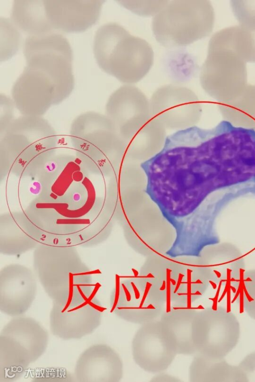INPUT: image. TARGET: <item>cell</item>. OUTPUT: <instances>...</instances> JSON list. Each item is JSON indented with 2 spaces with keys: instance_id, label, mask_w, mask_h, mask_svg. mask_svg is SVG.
<instances>
[{
  "instance_id": "1",
  "label": "cell",
  "mask_w": 255,
  "mask_h": 382,
  "mask_svg": "<svg viewBox=\"0 0 255 382\" xmlns=\"http://www.w3.org/2000/svg\"><path fill=\"white\" fill-rule=\"evenodd\" d=\"M140 166L147 192L163 204L198 205L255 194V129L222 120L211 129L179 130Z\"/></svg>"
},
{
  "instance_id": "2",
  "label": "cell",
  "mask_w": 255,
  "mask_h": 382,
  "mask_svg": "<svg viewBox=\"0 0 255 382\" xmlns=\"http://www.w3.org/2000/svg\"><path fill=\"white\" fill-rule=\"evenodd\" d=\"M93 51L104 71L128 85L144 78L153 63V51L148 43L116 23L105 24L98 29Z\"/></svg>"
},
{
  "instance_id": "3",
  "label": "cell",
  "mask_w": 255,
  "mask_h": 382,
  "mask_svg": "<svg viewBox=\"0 0 255 382\" xmlns=\"http://www.w3.org/2000/svg\"><path fill=\"white\" fill-rule=\"evenodd\" d=\"M56 134L39 116H24L11 122L0 143L4 170L32 174L41 171L52 158Z\"/></svg>"
},
{
  "instance_id": "4",
  "label": "cell",
  "mask_w": 255,
  "mask_h": 382,
  "mask_svg": "<svg viewBox=\"0 0 255 382\" xmlns=\"http://www.w3.org/2000/svg\"><path fill=\"white\" fill-rule=\"evenodd\" d=\"M71 139L85 169L104 175L116 173L126 157V146L116 126L102 114L89 112L73 122Z\"/></svg>"
},
{
  "instance_id": "5",
  "label": "cell",
  "mask_w": 255,
  "mask_h": 382,
  "mask_svg": "<svg viewBox=\"0 0 255 382\" xmlns=\"http://www.w3.org/2000/svg\"><path fill=\"white\" fill-rule=\"evenodd\" d=\"M215 15L207 0H175L153 18L152 30L157 41L165 47L189 45L212 32Z\"/></svg>"
},
{
  "instance_id": "6",
  "label": "cell",
  "mask_w": 255,
  "mask_h": 382,
  "mask_svg": "<svg viewBox=\"0 0 255 382\" xmlns=\"http://www.w3.org/2000/svg\"><path fill=\"white\" fill-rule=\"evenodd\" d=\"M23 54L26 65L36 67L48 76L62 98L66 99L74 87L72 51L67 39L54 32L28 36Z\"/></svg>"
},
{
  "instance_id": "7",
  "label": "cell",
  "mask_w": 255,
  "mask_h": 382,
  "mask_svg": "<svg viewBox=\"0 0 255 382\" xmlns=\"http://www.w3.org/2000/svg\"><path fill=\"white\" fill-rule=\"evenodd\" d=\"M246 62L215 34L208 46L200 75L201 85L216 98L233 96L247 86Z\"/></svg>"
},
{
  "instance_id": "8",
  "label": "cell",
  "mask_w": 255,
  "mask_h": 382,
  "mask_svg": "<svg viewBox=\"0 0 255 382\" xmlns=\"http://www.w3.org/2000/svg\"><path fill=\"white\" fill-rule=\"evenodd\" d=\"M151 115L165 128L183 129L199 119L201 108L198 97L191 90L167 85L158 89L149 101Z\"/></svg>"
},
{
  "instance_id": "9",
  "label": "cell",
  "mask_w": 255,
  "mask_h": 382,
  "mask_svg": "<svg viewBox=\"0 0 255 382\" xmlns=\"http://www.w3.org/2000/svg\"><path fill=\"white\" fill-rule=\"evenodd\" d=\"M105 309L92 297L74 304L53 303L49 314L50 331L65 340L81 339L95 331L100 324L101 313Z\"/></svg>"
},
{
  "instance_id": "10",
  "label": "cell",
  "mask_w": 255,
  "mask_h": 382,
  "mask_svg": "<svg viewBox=\"0 0 255 382\" xmlns=\"http://www.w3.org/2000/svg\"><path fill=\"white\" fill-rule=\"evenodd\" d=\"M11 94L15 106L25 116H39L51 105L61 102L50 81L26 67L14 83Z\"/></svg>"
},
{
  "instance_id": "11",
  "label": "cell",
  "mask_w": 255,
  "mask_h": 382,
  "mask_svg": "<svg viewBox=\"0 0 255 382\" xmlns=\"http://www.w3.org/2000/svg\"><path fill=\"white\" fill-rule=\"evenodd\" d=\"M101 0H44L45 13L53 30L65 32L85 31L98 21Z\"/></svg>"
},
{
  "instance_id": "12",
  "label": "cell",
  "mask_w": 255,
  "mask_h": 382,
  "mask_svg": "<svg viewBox=\"0 0 255 382\" xmlns=\"http://www.w3.org/2000/svg\"><path fill=\"white\" fill-rule=\"evenodd\" d=\"M36 285L31 273L23 269H9L1 275L0 310L10 316L24 314L36 296Z\"/></svg>"
},
{
  "instance_id": "13",
  "label": "cell",
  "mask_w": 255,
  "mask_h": 382,
  "mask_svg": "<svg viewBox=\"0 0 255 382\" xmlns=\"http://www.w3.org/2000/svg\"><path fill=\"white\" fill-rule=\"evenodd\" d=\"M106 113L118 131L142 123L151 116L146 97L130 85H124L112 94L106 105Z\"/></svg>"
},
{
  "instance_id": "14",
  "label": "cell",
  "mask_w": 255,
  "mask_h": 382,
  "mask_svg": "<svg viewBox=\"0 0 255 382\" xmlns=\"http://www.w3.org/2000/svg\"><path fill=\"white\" fill-rule=\"evenodd\" d=\"M0 334L9 336L23 346L37 361L45 352L48 343L47 330L35 319L22 315L14 317Z\"/></svg>"
},
{
  "instance_id": "15",
  "label": "cell",
  "mask_w": 255,
  "mask_h": 382,
  "mask_svg": "<svg viewBox=\"0 0 255 382\" xmlns=\"http://www.w3.org/2000/svg\"><path fill=\"white\" fill-rule=\"evenodd\" d=\"M35 362L29 352L18 341L0 334V382L18 380Z\"/></svg>"
},
{
  "instance_id": "16",
  "label": "cell",
  "mask_w": 255,
  "mask_h": 382,
  "mask_svg": "<svg viewBox=\"0 0 255 382\" xmlns=\"http://www.w3.org/2000/svg\"><path fill=\"white\" fill-rule=\"evenodd\" d=\"M110 355L101 344L93 345L85 349L78 358L74 372L79 382H98L108 379L110 372Z\"/></svg>"
},
{
  "instance_id": "17",
  "label": "cell",
  "mask_w": 255,
  "mask_h": 382,
  "mask_svg": "<svg viewBox=\"0 0 255 382\" xmlns=\"http://www.w3.org/2000/svg\"><path fill=\"white\" fill-rule=\"evenodd\" d=\"M11 18L13 22L29 36L44 35L53 31L46 16L43 0H14Z\"/></svg>"
},
{
  "instance_id": "18",
  "label": "cell",
  "mask_w": 255,
  "mask_h": 382,
  "mask_svg": "<svg viewBox=\"0 0 255 382\" xmlns=\"http://www.w3.org/2000/svg\"><path fill=\"white\" fill-rule=\"evenodd\" d=\"M239 22V25L226 28L229 43L245 61L255 63V16Z\"/></svg>"
},
{
  "instance_id": "19",
  "label": "cell",
  "mask_w": 255,
  "mask_h": 382,
  "mask_svg": "<svg viewBox=\"0 0 255 382\" xmlns=\"http://www.w3.org/2000/svg\"><path fill=\"white\" fill-rule=\"evenodd\" d=\"M168 0H120L118 2L132 12L143 16L156 15Z\"/></svg>"
},
{
  "instance_id": "20",
  "label": "cell",
  "mask_w": 255,
  "mask_h": 382,
  "mask_svg": "<svg viewBox=\"0 0 255 382\" xmlns=\"http://www.w3.org/2000/svg\"><path fill=\"white\" fill-rule=\"evenodd\" d=\"M31 375L33 381L38 382H73L75 381L74 374L63 368L39 369L34 370Z\"/></svg>"
},
{
  "instance_id": "21",
  "label": "cell",
  "mask_w": 255,
  "mask_h": 382,
  "mask_svg": "<svg viewBox=\"0 0 255 382\" xmlns=\"http://www.w3.org/2000/svg\"><path fill=\"white\" fill-rule=\"evenodd\" d=\"M171 270L166 269V312L171 311Z\"/></svg>"
},
{
  "instance_id": "22",
  "label": "cell",
  "mask_w": 255,
  "mask_h": 382,
  "mask_svg": "<svg viewBox=\"0 0 255 382\" xmlns=\"http://www.w3.org/2000/svg\"><path fill=\"white\" fill-rule=\"evenodd\" d=\"M191 273L192 271L190 269H187V306L191 307Z\"/></svg>"
},
{
  "instance_id": "23",
  "label": "cell",
  "mask_w": 255,
  "mask_h": 382,
  "mask_svg": "<svg viewBox=\"0 0 255 382\" xmlns=\"http://www.w3.org/2000/svg\"><path fill=\"white\" fill-rule=\"evenodd\" d=\"M120 277L119 275H116V290H115V297L114 300L113 304L112 307V309L111 310V312H113L116 308L117 307V306L118 305L119 299V296H120Z\"/></svg>"
},
{
  "instance_id": "24",
  "label": "cell",
  "mask_w": 255,
  "mask_h": 382,
  "mask_svg": "<svg viewBox=\"0 0 255 382\" xmlns=\"http://www.w3.org/2000/svg\"><path fill=\"white\" fill-rule=\"evenodd\" d=\"M151 286H152V284L150 283H149V282H147L146 283V285H145V287L144 291V293H143V296L142 297V299H141V302H140V305H139L140 307H142V305L143 304V303H144V301H145V299H146V298L147 297V294L148 293V292H149V291Z\"/></svg>"
},
{
  "instance_id": "25",
  "label": "cell",
  "mask_w": 255,
  "mask_h": 382,
  "mask_svg": "<svg viewBox=\"0 0 255 382\" xmlns=\"http://www.w3.org/2000/svg\"><path fill=\"white\" fill-rule=\"evenodd\" d=\"M118 309H119V310H121V309H155V307L152 304H150L147 306H146V307H142H142H140V306H139V307H118Z\"/></svg>"
},
{
  "instance_id": "26",
  "label": "cell",
  "mask_w": 255,
  "mask_h": 382,
  "mask_svg": "<svg viewBox=\"0 0 255 382\" xmlns=\"http://www.w3.org/2000/svg\"><path fill=\"white\" fill-rule=\"evenodd\" d=\"M220 285L219 286V287L218 288L217 291L216 292V294L215 297L214 298H209V299L212 300L213 302V305H212V309L214 310H217V301H218V295L220 291Z\"/></svg>"
},
{
  "instance_id": "27",
  "label": "cell",
  "mask_w": 255,
  "mask_h": 382,
  "mask_svg": "<svg viewBox=\"0 0 255 382\" xmlns=\"http://www.w3.org/2000/svg\"><path fill=\"white\" fill-rule=\"evenodd\" d=\"M183 277H184V275L183 274H182L181 273H180L179 274L178 278V281H177V282L176 283V287H175V290H174V293H176L177 291V290H178V289L179 287H180V285L181 284V282H182V279H183Z\"/></svg>"
},
{
  "instance_id": "28",
  "label": "cell",
  "mask_w": 255,
  "mask_h": 382,
  "mask_svg": "<svg viewBox=\"0 0 255 382\" xmlns=\"http://www.w3.org/2000/svg\"><path fill=\"white\" fill-rule=\"evenodd\" d=\"M122 287L123 288L127 300L128 301H130L131 300V295L130 292H129L126 286L124 284H122Z\"/></svg>"
},
{
  "instance_id": "29",
  "label": "cell",
  "mask_w": 255,
  "mask_h": 382,
  "mask_svg": "<svg viewBox=\"0 0 255 382\" xmlns=\"http://www.w3.org/2000/svg\"><path fill=\"white\" fill-rule=\"evenodd\" d=\"M243 289H241L240 291V312L242 313L244 311V296H243Z\"/></svg>"
},
{
  "instance_id": "30",
  "label": "cell",
  "mask_w": 255,
  "mask_h": 382,
  "mask_svg": "<svg viewBox=\"0 0 255 382\" xmlns=\"http://www.w3.org/2000/svg\"><path fill=\"white\" fill-rule=\"evenodd\" d=\"M131 285L133 290L135 298L136 299H139V298L140 297V293L138 288L136 287V286L133 283V282H131Z\"/></svg>"
},
{
  "instance_id": "31",
  "label": "cell",
  "mask_w": 255,
  "mask_h": 382,
  "mask_svg": "<svg viewBox=\"0 0 255 382\" xmlns=\"http://www.w3.org/2000/svg\"><path fill=\"white\" fill-rule=\"evenodd\" d=\"M174 309H204V308L202 305H199L198 307H173Z\"/></svg>"
},
{
  "instance_id": "32",
  "label": "cell",
  "mask_w": 255,
  "mask_h": 382,
  "mask_svg": "<svg viewBox=\"0 0 255 382\" xmlns=\"http://www.w3.org/2000/svg\"><path fill=\"white\" fill-rule=\"evenodd\" d=\"M227 312H229L231 310V299H230V290L229 289L227 291Z\"/></svg>"
},
{
  "instance_id": "33",
  "label": "cell",
  "mask_w": 255,
  "mask_h": 382,
  "mask_svg": "<svg viewBox=\"0 0 255 382\" xmlns=\"http://www.w3.org/2000/svg\"><path fill=\"white\" fill-rule=\"evenodd\" d=\"M244 291H245L246 296L247 297L248 300L249 301H251L254 300V299L249 294V293H248V291H247V289H246V287L245 286H244Z\"/></svg>"
},
{
  "instance_id": "34",
  "label": "cell",
  "mask_w": 255,
  "mask_h": 382,
  "mask_svg": "<svg viewBox=\"0 0 255 382\" xmlns=\"http://www.w3.org/2000/svg\"><path fill=\"white\" fill-rule=\"evenodd\" d=\"M241 290V289L240 288H240H239V289H238V291H237V292L236 293V295H235V297H234V299H233V300H232V303H233V302H234V301H235V300L237 299V298L238 297V295H239V293H240Z\"/></svg>"
},
{
  "instance_id": "35",
  "label": "cell",
  "mask_w": 255,
  "mask_h": 382,
  "mask_svg": "<svg viewBox=\"0 0 255 382\" xmlns=\"http://www.w3.org/2000/svg\"><path fill=\"white\" fill-rule=\"evenodd\" d=\"M166 286V283H165V281H163V283L162 284L160 288V290H164L165 289V287Z\"/></svg>"
},
{
  "instance_id": "36",
  "label": "cell",
  "mask_w": 255,
  "mask_h": 382,
  "mask_svg": "<svg viewBox=\"0 0 255 382\" xmlns=\"http://www.w3.org/2000/svg\"><path fill=\"white\" fill-rule=\"evenodd\" d=\"M131 270H132V272L133 273L134 277H137L138 275V271L136 270H135L134 269H133V268L131 269Z\"/></svg>"
},
{
  "instance_id": "37",
  "label": "cell",
  "mask_w": 255,
  "mask_h": 382,
  "mask_svg": "<svg viewBox=\"0 0 255 382\" xmlns=\"http://www.w3.org/2000/svg\"><path fill=\"white\" fill-rule=\"evenodd\" d=\"M209 282L210 283V284L212 286L213 288L215 289L216 287V285L214 282H213L212 281H210Z\"/></svg>"
},
{
  "instance_id": "38",
  "label": "cell",
  "mask_w": 255,
  "mask_h": 382,
  "mask_svg": "<svg viewBox=\"0 0 255 382\" xmlns=\"http://www.w3.org/2000/svg\"><path fill=\"white\" fill-rule=\"evenodd\" d=\"M170 282L171 284H172L173 285H175L176 284V282L174 279L171 278Z\"/></svg>"
},
{
  "instance_id": "39",
  "label": "cell",
  "mask_w": 255,
  "mask_h": 382,
  "mask_svg": "<svg viewBox=\"0 0 255 382\" xmlns=\"http://www.w3.org/2000/svg\"><path fill=\"white\" fill-rule=\"evenodd\" d=\"M193 295H201V293L200 291L198 290L196 291L195 292L192 293Z\"/></svg>"
},
{
  "instance_id": "40",
  "label": "cell",
  "mask_w": 255,
  "mask_h": 382,
  "mask_svg": "<svg viewBox=\"0 0 255 382\" xmlns=\"http://www.w3.org/2000/svg\"><path fill=\"white\" fill-rule=\"evenodd\" d=\"M146 278H154V276L153 275H152L151 273H149L147 276Z\"/></svg>"
},
{
  "instance_id": "41",
  "label": "cell",
  "mask_w": 255,
  "mask_h": 382,
  "mask_svg": "<svg viewBox=\"0 0 255 382\" xmlns=\"http://www.w3.org/2000/svg\"><path fill=\"white\" fill-rule=\"evenodd\" d=\"M231 288H232V290H233V291L234 292H236V288H234V287H232V286H231Z\"/></svg>"
},
{
  "instance_id": "42",
  "label": "cell",
  "mask_w": 255,
  "mask_h": 382,
  "mask_svg": "<svg viewBox=\"0 0 255 382\" xmlns=\"http://www.w3.org/2000/svg\"><path fill=\"white\" fill-rule=\"evenodd\" d=\"M215 272L217 274V275L218 276V277H219L220 276V273H218L216 271H215Z\"/></svg>"
}]
</instances>
